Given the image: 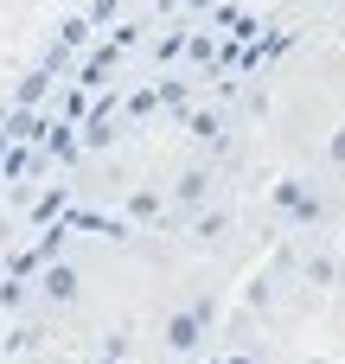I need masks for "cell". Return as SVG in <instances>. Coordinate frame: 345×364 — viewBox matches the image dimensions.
<instances>
[{
	"label": "cell",
	"mask_w": 345,
	"mask_h": 364,
	"mask_svg": "<svg viewBox=\"0 0 345 364\" xmlns=\"http://www.w3.org/2000/svg\"><path fill=\"white\" fill-rule=\"evenodd\" d=\"M166 339H173L179 352H192V346H198V320H192V314H179V320L166 326Z\"/></svg>",
	"instance_id": "obj_1"
},
{
	"label": "cell",
	"mask_w": 345,
	"mask_h": 364,
	"mask_svg": "<svg viewBox=\"0 0 345 364\" xmlns=\"http://www.w3.org/2000/svg\"><path fill=\"white\" fill-rule=\"evenodd\" d=\"M45 294H51V301H70V294H77V275H70V269H51Z\"/></svg>",
	"instance_id": "obj_2"
},
{
	"label": "cell",
	"mask_w": 345,
	"mask_h": 364,
	"mask_svg": "<svg viewBox=\"0 0 345 364\" xmlns=\"http://www.w3.org/2000/svg\"><path fill=\"white\" fill-rule=\"evenodd\" d=\"M109 364H115V358H109Z\"/></svg>",
	"instance_id": "obj_3"
}]
</instances>
